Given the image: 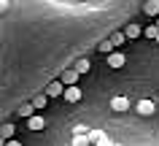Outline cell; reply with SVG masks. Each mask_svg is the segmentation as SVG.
I'll return each mask as SVG.
<instances>
[{"instance_id":"1","label":"cell","mask_w":159,"mask_h":146,"mask_svg":"<svg viewBox=\"0 0 159 146\" xmlns=\"http://www.w3.org/2000/svg\"><path fill=\"white\" fill-rule=\"evenodd\" d=\"M78 78H81V73H78L75 68H67V70L59 73V81H62L65 87H78Z\"/></svg>"},{"instance_id":"2","label":"cell","mask_w":159,"mask_h":146,"mask_svg":"<svg viewBox=\"0 0 159 146\" xmlns=\"http://www.w3.org/2000/svg\"><path fill=\"white\" fill-rule=\"evenodd\" d=\"M65 89H67V87H65V84H62V81L57 78V81H51V84L46 87L43 92L49 95V97H65Z\"/></svg>"},{"instance_id":"3","label":"cell","mask_w":159,"mask_h":146,"mask_svg":"<svg viewBox=\"0 0 159 146\" xmlns=\"http://www.w3.org/2000/svg\"><path fill=\"white\" fill-rule=\"evenodd\" d=\"M111 108H113V111H119V114H124V111H129V100H127L124 95H119V97H113V100H111Z\"/></svg>"},{"instance_id":"4","label":"cell","mask_w":159,"mask_h":146,"mask_svg":"<svg viewBox=\"0 0 159 146\" xmlns=\"http://www.w3.org/2000/svg\"><path fill=\"white\" fill-rule=\"evenodd\" d=\"M124 62H127L124 54H121V52H113L108 57V68H113V70H116V68H124Z\"/></svg>"},{"instance_id":"5","label":"cell","mask_w":159,"mask_h":146,"mask_svg":"<svg viewBox=\"0 0 159 146\" xmlns=\"http://www.w3.org/2000/svg\"><path fill=\"white\" fill-rule=\"evenodd\" d=\"M154 108H157L154 100H138V114H140V116H151Z\"/></svg>"},{"instance_id":"6","label":"cell","mask_w":159,"mask_h":146,"mask_svg":"<svg viewBox=\"0 0 159 146\" xmlns=\"http://www.w3.org/2000/svg\"><path fill=\"white\" fill-rule=\"evenodd\" d=\"M81 97H84V92H81L78 87H67V89H65V100H67V103H78Z\"/></svg>"},{"instance_id":"7","label":"cell","mask_w":159,"mask_h":146,"mask_svg":"<svg viewBox=\"0 0 159 146\" xmlns=\"http://www.w3.org/2000/svg\"><path fill=\"white\" fill-rule=\"evenodd\" d=\"M143 33H146V27H140V25H127L124 27V35L129 38V41H132V38H140Z\"/></svg>"},{"instance_id":"8","label":"cell","mask_w":159,"mask_h":146,"mask_svg":"<svg viewBox=\"0 0 159 146\" xmlns=\"http://www.w3.org/2000/svg\"><path fill=\"white\" fill-rule=\"evenodd\" d=\"M143 11H146L148 16L159 19V0H146V3H143Z\"/></svg>"},{"instance_id":"9","label":"cell","mask_w":159,"mask_h":146,"mask_svg":"<svg viewBox=\"0 0 159 146\" xmlns=\"http://www.w3.org/2000/svg\"><path fill=\"white\" fill-rule=\"evenodd\" d=\"M108 41L113 43V49H121V46H124V41H129V38L124 35V30H119V33H113V35H111Z\"/></svg>"},{"instance_id":"10","label":"cell","mask_w":159,"mask_h":146,"mask_svg":"<svg viewBox=\"0 0 159 146\" xmlns=\"http://www.w3.org/2000/svg\"><path fill=\"white\" fill-rule=\"evenodd\" d=\"M35 111H38V108H35L33 103H25V106H22V108H19V116H25V119L30 122V119H33V116H38V114H35Z\"/></svg>"},{"instance_id":"11","label":"cell","mask_w":159,"mask_h":146,"mask_svg":"<svg viewBox=\"0 0 159 146\" xmlns=\"http://www.w3.org/2000/svg\"><path fill=\"white\" fill-rule=\"evenodd\" d=\"M27 127H30V130H35V133H38V130H43V127H46V119H43L41 114H38V116H33V119L27 122Z\"/></svg>"},{"instance_id":"12","label":"cell","mask_w":159,"mask_h":146,"mask_svg":"<svg viewBox=\"0 0 159 146\" xmlns=\"http://www.w3.org/2000/svg\"><path fill=\"white\" fill-rule=\"evenodd\" d=\"M46 103H49V95H46V92H41V95H35V97H33L35 108H46Z\"/></svg>"},{"instance_id":"13","label":"cell","mask_w":159,"mask_h":146,"mask_svg":"<svg viewBox=\"0 0 159 146\" xmlns=\"http://www.w3.org/2000/svg\"><path fill=\"white\" fill-rule=\"evenodd\" d=\"M97 52H102V54H108V57H111L116 49H113V43H111V41H102V43H97Z\"/></svg>"},{"instance_id":"14","label":"cell","mask_w":159,"mask_h":146,"mask_svg":"<svg viewBox=\"0 0 159 146\" xmlns=\"http://www.w3.org/2000/svg\"><path fill=\"white\" fill-rule=\"evenodd\" d=\"M14 125H3V141H14Z\"/></svg>"},{"instance_id":"15","label":"cell","mask_w":159,"mask_h":146,"mask_svg":"<svg viewBox=\"0 0 159 146\" xmlns=\"http://www.w3.org/2000/svg\"><path fill=\"white\" fill-rule=\"evenodd\" d=\"M75 70H78L81 76H84V73H89V60H78V62H75Z\"/></svg>"},{"instance_id":"16","label":"cell","mask_w":159,"mask_h":146,"mask_svg":"<svg viewBox=\"0 0 159 146\" xmlns=\"http://www.w3.org/2000/svg\"><path fill=\"white\" fill-rule=\"evenodd\" d=\"M92 141H89V135H75L73 138V146H89Z\"/></svg>"},{"instance_id":"17","label":"cell","mask_w":159,"mask_h":146,"mask_svg":"<svg viewBox=\"0 0 159 146\" xmlns=\"http://www.w3.org/2000/svg\"><path fill=\"white\" fill-rule=\"evenodd\" d=\"M3 146H22L19 141H3Z\"/></svg>"},{"instance_id":"18","label":"cell","mask_w":159,"mask_h":146,"mask_svg":"<svg viewBox=\"0 0 159 146\" xmlns=\"http://www.w3.org/2000/svg\"><path fill=\"white\" fill-rule=\"evenodd\" d=\"M157 27H159V19H157Z\"/></svg>"},{"instance_id":"19","label":"cell","mask_w":159,"mask_h":146,"mask_svg":"<svg viewBox=\"0 0 159 146\" xmlns=\"http://www.w3.org/2000/svg\"><path fill=\"white\" fill-rule=\"evenodd\" d=\"M113 146H121V144H113Z\"/></svg>"},{"instance_id":"20","label":"cell","mask_w":159,"mask_h":146,"mask_svg":"<svg viewBox=\"0 0 159 146\" xmlns=\"http://www.w3.org/2000/svg\"><path fill=\"white\" fill-rule=\"evenodd\" d=\"M157 43H159V38H157Z\"/></svg>"}]
</instances>
